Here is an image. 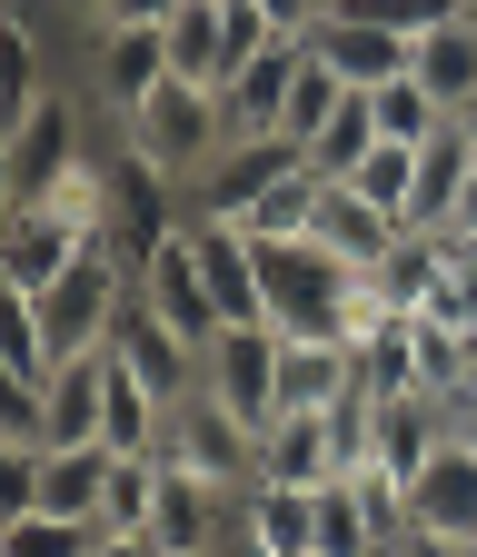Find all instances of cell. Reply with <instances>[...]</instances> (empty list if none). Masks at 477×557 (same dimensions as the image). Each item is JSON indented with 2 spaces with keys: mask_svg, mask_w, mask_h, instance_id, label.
I'll return each instance as SVG.
<instances>
[{
  "mask_svg": "<svg viewBox=\"0 0 477 557\" xmlns=\"http://www.w3.org/2000/svg\"><path fill=\"white\" fill-rule=\"evenodd\" d=\"M318 249L349 259V269H378V259L398 249V220H388V209H368L359 189H328V209H318Z\"/></svg>",
  "mask_w": 477,
  "mask_h": 557,
  "instance_id": "cell-25",
  "label": "cell"
},
{
  "mask_svg": "<svg viewBox=\"0 0 477 557\" xmlns=\"http://www.w3.org/2000/svg\"><path fill=\"white\" fill-rule=\"evenodd\" d=\"M378 139H388V129H378V100H368V90H349V100H338V120L309 139V170L338 189V180H359V160L378 150Z\"/></svg>",
  "mask_w": 477,
  "mask_h": 557,
  "instance_id": "cell-27",
  "label": "cell"
},
{
  "mask_svg": "<svg viewBox=\"0 0 477 557\" xmlns=\"http://www.w3.org/2000/svg\"><path fill=\"white\" fill-rule=\"evenodd\" d=\"M90 547H100V528H90V518H50V508L0 518V557H90Z\"/></svg>",
  "mask_w": 477,
  "mask_h": 557,
  "instance_id": "cell-30",
  "label": "cell"
},
{
  "mask_svg": "<svg viewBox=\"0 0 477 557\" xmlns=\"http://www.w3.org/2000/svg\"><path fill=\"white\" fill-rule=\"evenodd\" d=\"M418 90H428V100H438L448 120H457V110L477 100V11L418 40Z\"/></svg>",
  "mask_w": 477,
  "mask_h": 557,
  "instance_id": "cell-24",
  "label": "cell"
},
{
  "mask_svg": "<svg viewBox=\"0 0 477 557\" xmlns=\"http://www.w3.org/2000/svg\"><path fill=\"white\" fill-rule=\"evenodd\" d=\"M338 189H359L368 209H388V220L407 230V199H418V150H407V139H378V150L359 160V180H338Z\"/></svg>",
  "mask_w": 477,
  "mask_h": 557,
  "instance_id": "cell-28",
  "label": "cell"
},
{
  "mask_svg": "<svg viewBox=\"0 0 477 557\" xmlns=\"http://www.w3.org/2000/svg\"><path fill=\"white\" fill-rule=\"evenodd\" d=\"M448 438H467V448H477V388H467V398L448 408Z\"/></svg>",
  "mask_w": 477,
  "mask_h": 557,
  "instance_id": "cell-38",
  "label": "cell"
},
{
  "mask_svg": "<svg viewBox=\"0 0 477 557\" xmlns=\"http://www.w3.org/2000/svg\"><path fill=\"white\" fill-rule=\"evenodd\" d=\"M309 60L338 70V90H388V81H407V70H418V50H407L398 30L349 21V11H318V21H309Z\"/></svg>",
  "mask_w": 477,
  "mask_h": 557,
  "instance_id": "cell-9",
  "label": "cell"
},
{
  "mask_svg": "<svg viewBox=\"0 0 477 557\" xmlns=\"http://www.w3.org/2000/svg\"><path fill=\"white\" fill-rule=\"evenodd\" d=\"M457 120H467V139H477V100H467V110H457Z\"/></svg>",
  "mask_w": 477,
  "mask_h": 557,
  "instance_id": "cell-40",
  "label": "cell"
},
{
  "mask_svg": "<svg viewBox=\"0 0 477 557\" xmlns=\"http://www.w3.org/2000/svg\"><path fill=\"white\" fill-rule=\"evenodd\" d=\"M338 100H349V90H338V70H299V90H289V110H279V139H299V150H309V139L338 120Z\"/></svg>",
  "mask_w": 477,
  "mask_h": 557,
  "instance_id": "cell-34",
  "label": "cell"
},
{
  "mask_svg": "<svg viewBox=\"0 0 477 557\" xmlns=\"http://www.w3.org/2000/svg\"><path fill=\"white\" fill-rule=\"evenodd\" d=\"M0 379H11V388H50V379H60L50 329H40V299H30V289H0Z\"/></svg>",
  "mask_w": 477,
  "mask_h": 557,
  "instance_id": "cell-26",
  "label": "cell"
},
{
  "mask_svg": "<svg viewBox=\"0 0 477 557\" xmlns=\"http://www.w3.org/2000/svg\"><path fill=\"white\" fill-rule=\"evenodd\" d=\"M467 180H477V139H467V120H448L428 150H418V199H407V230H448V209H457Z\"/></svg>",
  "mask_w": 477,
  "mask_h": 557,
  "instance_id": "cell-21",
  "label": "cell"
},
{
  "mask_svg": "<svg viewBox=\"0 0 477 557\" xmlns=\"http://www.w3.org/2000/svg\"><path fill=\"white\" fill-rule=\"evenodd\" d=\"M359 388V338H279V408H338Z\"/></svg>",
  "mask_w": 477,
  "mask_h": 557,
  "instance_id": "cell-18",
  "label": "cell"
},
{
  "mask_svg": "<svg viewBox=\"0 0 477 557\" xmlns=\"http://www.w3.org/2000/svg\"><path fill=\"white\" fill-rule=\"evenodd\" d=\"M120 309H129V259L120 249H90V259H71L40 289V329H50V359H100L110 348V329H120Z\"/></svg>",
  "mask_w": 477,
  "mask_h": 557,
  "instance_id": "cell-4",
  "label": "cell"
},
{
  "mask_svg": "<svg viewBox=\"0 0 477 557\" xmlns=\"http://www.w3.org/2000/svg\"><path fill=\"white\" fill-rule=\"evenodd\" d=\"M199 388H210L239 429H268V418H279V329H219L199 348Z\"/></svg>",
  "mask_w": 477,
  "mask_h": 557,
  "instance_id": "cell-8",
  "label": "cell"
},
{
  "mask_svg": "<svg viewBox=\"0 0 477 557\" xmlns=\"http://www.w3.org/2000/svg\"><path fill=\"white\" fill-rule=\"evenodd\" d=\"M318 209H328V180H318V170H289L279 189H259L229 230H239V239H318Z\"/></svg>",
  "mask_w": 477,
  "mask_h": 557,
  "instance_id": "cell-23",
  "label": "cell"
},
{
  "mask_svg": "<svg viewBox=\"0 0 477 557\" xmlns=\"http://www.w3.org/2000/svg\"><path fill=\"white\" fill-rule=\"evenodd\" d=\"M110 359H120V369H140L170 408L199 398V348H189L160 309H140V289H129V309H120V329H110Z\"/></svg>",
  "mask_w": 477,
  "mask_h": 557,
  "instance_id": "cell-11",
  "label": "cell"
},
{
  "mask_svg": "<svg viewBox=\"0 0 477 557\" xmlns=\"http://www.w3.org/2000/svg\"><path fill=\"white\" fill-rule=\"evenodd\" d=\"M179 21V0H110L100 11V30H170Z\"/></svg>",
  "mask_w": 477,
  "mask_h": 557,
  "instance_id": "cell-35",
  "label": "cell"
},
{
  "mask_svg": "<svg viewBox=\"0 0 477 557\" xmlns=\"http://www.w3.org/2000/svg\"><path fill=\"white\" fill-rule=\"evenodd\" d=\"M160 458H170V468H199V478H219V487H259V429H239V418H229L210 388L170 408Z\"/></svg>",
  "mask_w": 477,
  "mask_h": 557,
  "instance_id": "cell-7",
  "label": "cell"
},
{
  "mask_svg": "<svg viewBox=\"0 0 477 557\" xmlns=\"http://www.w3.org/2000/svg\"><path fill=\"white\" fill-rule=\"evenodd\" d=\"M120 478V448L110 438H71V448H40V508L50 518H90L100 528V498Z\"/></svg>",
  "mask_w": 477,
  "mask_h": 557,
  "instance_id": "cell-16",
  "label": "cell"
},
{
  "mask_svg": "<svg viewBox=\"0 0 477 557\" xmlns=\"http://www.w3.org/2000/svg\"><path fill=\"white\" fill-rule=\"evenodd\" d=\"M438 239H457V249H477V180L457 189V209H448V230H438Z\"/></svg>",
  "mask_w": 477,
  "mask_h": 557,
  "instance_id": "cell-36",
  "label": "cell"
},
{
  "mask_svg": "<svg viewBox=\"0 0 477 557\" xmlns=\"http://www.w3.org/2000/svg\"><path fill=\"white\" fill-rule=\"evenodd\" d=\"M467 259H477V249H467Z\"/></svg>",
  "mask_w": 477,
  "mask_h": 557,
  "instance_id": "cell-42",
  "label": "cell"
},
{
  "mask_svg": "<svg viewBox=\"0 0 477 557\" xmlns=\"http://www.w3.org/2000/svg\"><path fill=\"white\" fill-rule=\"evenodd\" d=\"M407 528L477 547V448H467V438H448L418 478H407Z\"/></svg>",
  "mask_w": 477,
  "mask_h": 557,
  "instance_id": "cell-12",
  "label": "cell"
},
{
  "mask_svg": "<svg viewBox=\"0 0 477 557\" xmlns=\"http://www.w3.org/2000/svg\"><path fill=\"white\" fill-rule=\"evenodd\" d=\"M388 557H477V547H457V537H428V528H407Z\"/></svg>",
  "mask_w": 477,
  "mask_h": 557,
  "instance_id": "cell-37",
  "label": "cell"
},
{
  "mask_svg": "<svg viewBox=\"0 0 477 557\" xmlns=\"http://www.w3.org/2000/svg\"><path fill=\"white\" fill-rule=\"evenodd\" d=\"M249 249H259V289H268V329L279 338H349V299L368 269L328 259L318 239H249Z\"/></svg>",
  "mask_w": 477,
  "mask_h": 557,
  "instance_id": "cell-2",
  "label": "cell"
},
{
  "mask_svg": "<svg viewBox=\"0 0 477 557\" xmlns=\"http://www.w3.org/2000/svg\"><path fill=\"white\" fill-rule=\"evenodd\" d=\"M90 60H100V100H110V110L150 100V90L170 81V40H160V30H100Z\"/></svg>",
  "mask_w": 477,
  "mask_h": 557,
  "instance_id": "cell-22",
  "label": "cell"
},
{
  "mask_svg": "<svg viewBox=\"0 0 477 557\" xmlns=\"http://www.w3.org/2000/svg\"><path fill=\"white\" fill-rule=\"evenodd\" d=\"M150 508H160V458H120L100 498V537H150Z\"/></svg>",
  "mask_w": 477,
  "mask_h": 557,
  "instance_id": "cell-31",
  "label": "cell"
},
{
  "mask_svg": "<svg viewBox=\"0 0 477 557\" xmlns=\"http://www.w3.org/2000/svg\"><path fill=\"white\" fill-rule=\"evenodd\" d=\"M467 11H477V0H467Z\"/></svg>",
  "mask_w": 477,
  "mask_h": 557,
  "instance_id": "cell-41",
  "label": "cell"
},
{
  "mask_svg": "<svg viewBox=\"0 0 477 557\" xmlns=\"http://www.w3.org/2000/svg\"><path fill=\"white\" fill-rule=\"evenodd\" d=\"M199 230V269H210V299L229 329H268V289H259V249L229 230V220H189Z\"/></svg>",
  "mask_w": 477,
  "mask_h": 557,
  "instance_id": "cell-15",
  "label": "cell"
},
{
  "mask_svg": "<svg viewBox=\"0 0 477 557\" xmlns=\"http://www.w3.org/2000/svg\"><path fill=\"white\" fill-rule=\"evenodd\" d=\"M120 150H140L160 180L199 189V180H210V170L229 160V100L170 70V81H160L150 100H129V110H120Z\"/></svg>",
  "mask_w": 477,
  "mask_h": 557,
  "instance_id": "cell-1",
  "label": "cell"
},
{
  "mask_svg": "<svg viewBox=\"0 0 477 557\" xmlns=\"http://www.w3.org/2000/svg\"><path fill=\"white\" fill-rule=\"evenodd\" d=\"M368 100H378V129H388V139H407V150H428V139L448 129V110L418 90V70H407V81H388V90H368Z\"/></svg>",
  "mask_w": 477,
  "mask_h": 557,
  "instance_id": "cell-32",
  "label": "cell"
},
{
  "mask_svg": "<svg viewBox=\"0 0 477 557\" xmlns=\"http://www.w3.org/2000/svg\"><path fill=\"white\" fill-rule=\"evenodd\" d=\"M100 388H110V348L100 359H60V379L40 388V448L100 438Z\"/></svg>",
  "mask_w": 477,
  "mask_h": 557,
  "instance_id": "cell-19",
  "label": "cell"
},
{
  "mask_svg": "<svg viewBox=\"0 0 477 557\" xmlns=\"http://www.w3.org/2000/svg\"><path fill=\"white\" fill-rule=\"evenodd\" d=\"M90 557H160V547H150V537H100Z\"/></svg>",
  "mask_w": 477,
  "mask_h": 557,
  "instance_id": "cell-39",
  "label": "cell"
},
{
  "mask_svg": "<svg viewBox=\"0 0 477 557\" xmlns=\"http://www.w3.org/2000/svg\"><path fill=\"white\" fill-rule=\"evenodd\" d=\"M349 21H378V30H398L407 50H418L428 30H448V21H467V0H338Z\"/></svg>",
  "mask_w": 477,
  "mask_h": 557,
  "instance_id": "cell-33",
  "label": "cell"
},
{
  "mask_svg": "<svg viewBox=\"0 0 477 557\" xmlns=\"http://www.w3.org/2000/svg\"><path fill=\"white\" fill-rule=\"evenodd\" d=\"M239 547L259 557H318V487H249L239 498Z\"/></svg>",
  "mask_w": 477,
  "mask_h": 557,
  "instance_id": "cell-17",
  "label": "cell"
},
{
  "mask_svg": "<svg viewBox=\"0 0 477 557\" xmlns=\"http://www.w3.org/2000/svg\"><path fill=\"white\" fill-rule=\"evenodd\" d=\"M239 498H249V487H219V478H199V468H170V458H160L150 547H160V557H219V547L239 537Z\"/></svg>",
  "mask_w": 477,
  "mask_h": 557,
  "instance_id": "cell-5",
  "label": "cell"
},
{
  "mask_svg": "<svg viewBox=\"0 0 477 557\" xmlns=\"http://www.w3.org/2000/svg\"><path fill=\"white\" fill-rule=\"evenodd\" d=\"M129 289H140V309H160L189 348H210V338L229 329V319H219V299H210V269H199V230H189V220H179L140 269H129Z\"/></svg>",
  "mask_w": 477,
  "mask_h": 557,
  "instance_id": "cell-6",
  "label": "cell"
},
{
  "mask_svg": "<svg viewBox=\"0 0 477 557\" xmlns=\"http://www.w3.org/2000/svg\"><path fill=\"white\" fill-rule=\"evenodd\" d=\"M170 40V70H179V81H199V90H229L239 81V30H229V0H179V21L160 30Z\"/></svg>",
  "mask_w": 477,
  "mask_h": 557,
  "instance_id": "cell-14",
  "label": "cell"
},
{
  "mask_svg": "<svg viewBox=\"0 0 477 557\" xmlns=\"http://www.w3.org/2000/svg\"><path fill=\"white\" fill-rule=\"evenodd\" d=\"M259 478L268 487H338L349 458H338V418L328 408H279L259 429Z\"/></svg>",
  "mask_w": 477,
  "mask_h": 557,
  "instance_id": "cell-10",
  "label": "cell"
},
{
  "mask_svg": "<svg viewBox=\"0 0 477 557\" xmlns=\"http://www.w3.org/2000/svg\"><path fill=\"white\" fill-rule=\"evenodd\" d=\"M299 70H309V30L299 40H268L259 60H239V81L219 90L229 100V139H279V110L299 90Z\"/></svg>",
  "mask_w": 477,
  "mask_h": 557,
  "instance_id": "cell-13",
  "label": "cell"
},
{
  "mask_svg": "<svg viewBox=\"0 0 477 557\" xmlns=\"http://www.w3.org/2000/svg\"><path fill=\"white\" fill-rule=\"evenodd\" d=\"M318 557H388V537H378V518L359 508V487H349V478L318 487Z\"/></svg>",
  "mask_w": 477,
  "mask_h": 557,
  "instance_id": "cell-29",
  "label": "cell"
},
{
  "mask_svg": "<svg viewBox=\"0 0 477 557\" xmlns=\"http://www.w3.org/2000/svg\"><path fill=\"white\" fill-rule=\"evenodd\" d=\"M80 160L90 150H80V100L71 90H50L21 120H0V199H11V209H40Z\"/></svg>",
  "mask_w": 477,
  "mask_h": 557,
  "instance_id": "cell-3",
  "label": "cell"
},
{
  "mask_svg": "<svg viewBox=\"0 0 477 557\" xmlns=\"http://www.w3.org/2000/svg\"><path fill=\"white\" fill-rule=\"evenodd\" d=\"M160 429H170V398L140 379V369H120L110 359V388H100V438L120 458H160Z\"/></svg>",
  "mask_w": 477,
  "mask_h": 557,
  "instance_id": "cell-20",
  "label": "cell"
}]
</instances>
